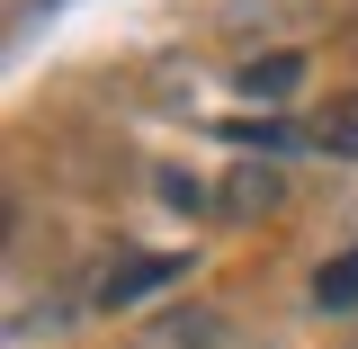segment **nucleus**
Wrapping results in <instances>:
<instances>
[{
	"instance_id": "obj_7",
	"label": "nucleus",
	"mask_w": 358,
	"mask_h": 349,
	"mask_svg": "<svg viewBox=\"0 0 358 349\" xmlns=\"http://www.w3.org/2000/svg\"><path fill=\"white\" fill-rule=\"evenodd\" d=\"M162 197H171V206H188V215L206 206V188H197V171H162Z\"/></svg>"
},
{
	"instance_id": "obj_1",
	"label": "nucleus",
	"mask_w": 358,
	"mask_h": 349,
	"mask_svg": "<svg viewBox=\"0 0 358 349\" xmlns=\"http://www.w3.org/2000/svg\"><path fill=\"white\" fill-rule=\"evenodd\" d=\"M171 278H179V260H171V251H152V260H117V269H99V287H90V296L117 313V305H134V296H152V287H171Z\"/></svg>"
},
{
	"instance_id": "obj_2",
	"label": "nucleus",
	"mask_w": 358,
	"mask_h": 349,
	"mask_svg": "<svg viewBox=\"0 0 358 349\" xmlns=\"http://www.w3.org/2000/svg\"><path fill=\"white\" fill-rule=\"evenodd\" d=\"M134 349H224V322L206 305H179V313H152Z\"/></svg>"
},
{
	"instance_id": "obj_3",
	"label": "nucleus",
	"mask_w": 358,
	"mask_h": 349,
	"mask_svg": "<svg viewBox=\"0 0 358 349\" xmlns=\"http://www.w3.org/2000/svg\"><path fill=\"white\" fill-rule=\"evenodd\" d=\"M313 152H331V162H358V90H350V99H331V108L313 117Z\"/></svg>"
},
{
	"instance_id": "obj_6",
	"label": "nucleus",
	"mask_w": 358,
	"mask_h": 349,
	"mask_svg": "<svg viewBox=\"0 0 358 349\" xmlns=\"http://www.w3.org/2000/svg\"><path fill=\"white\" fill-rule=\"evenodd\" d=\"M268 197H278V179H268V171H242V188L224 197V215H260Z\"/></svg>"
},
{
	"instance_id": "obj_5",
	"label": "nucleus",
	"mask_w": 358,
	"mask_h": 349,
	"mask_svg": "<svg viewBox=\"0 0 358 349\" xmlns=\"http://www.w3.org/2000/svg\"><path fill=\"white\" fill-rule=\"evenodd\" d=\"M296 81H305V63H296V54H268V63H251V72H242V90H251V99H287Z\"/></svg>"
},
{
	"instance_id": "obj_4",
	"label": "nucleus",
	"mask_w": 358,
	"mask_h": 349,
	"mask_svg": "<svg viewBox=\"0 0 358 349\" xmlns=\"http://www.w3.org/2000/svg\"><path fill=\"white\" fill-rule=\"evenodd\" d=\"M313 305H322V313H350L358 305V251H341V260L313 278Z\"/></svg>"
}]
</instances>
